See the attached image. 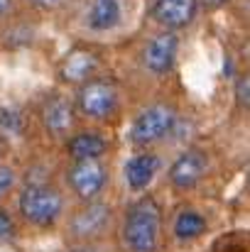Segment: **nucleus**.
Wrapping results in <instances>:
<instances>
[{
  "instance_id": "423d86ee",
  "label": "nucleus",
  "mask_w": 250,
  "mask_h": 252,
  "mask_svg": "<svg viewBox=\"0 0 250 252\" xmlns=\"http://www.w3.org/2000/svg\"><path fill=\"white\" fill-rule=\"evenodd\" d=\"M177 54H179V34L167 30L157 32L143 47V66L155 76H165L174 69Z\"/></svg>"
},
{
  "instance_id": "f3484780",
  "label": "nucleus",
  "mask_w": 250,
  "mask_h": 252,
  "mask_svg": "<svg viewBox=\"0 0 250 252\" xmlns=\"http://www.w3.org/2000/svg\"><path fill=\"white\" fill-rule=\"evenodd\" d=\"M236 100H238L241 108H248V103H250V81H248V76H241V79H238V84H236Z\"/></svg>"
},
{
  "instance_id": "4be33fe9",
  "label": "nucleus",
  "mask_w": 250,
  "mask_h": 252,
  "mask_svg": "<svg viewBox=\"0 0 250 252\" xmlns=\"http://www.w3.org/2000/svg\"><path fill=\"white\" fill-rule=\"evenodd\" d=\"M69 252H103L101 248H96V245H88V243H81V245H74Z\"/></svg>"
},
{
  "instance_id": "9b49d317",
  "label": "nucleus",
  "mask_w": 250,
  "mask_h": 252,
  "mask_svg": "<svg viewBox=\"0 0 250 252\" xmlns=\"http://www.w3.org/2000/svg\"><path fill=\"white\" fill-rule=\"evenodd\" d=\"M83 20H86V27L93 32L115 30L123 20V0H91Z\"/></svg>"
},
{
  "instance_id": "7ed1b4c3",
  "label": "nucleus",
  "mask_w": 250,
  "mask_h": 252,
  "mask_svg": "<svg viewBox=\"0 0 250 252\" xmlns=\"http://www.w3.org/2000/svg\"><path fill=\"white\" fill-rule=\"evenodd\" d=\"M177 113L172 105L167 103H155L147 105L143 113H138V118L133 120L130 127V142L135 147H150L162 142L165 137H169L177 127Z\"/></svg>"
},
{
  "instance_id": "f03ea898",
  "label": "nucleus",
  "mask_w": 250,
  "mask_h": 252,
  "mask_svg": "<svg viewBox=\"0 0 250 252\" xmlns=\"http://www.w3.org/2000/svg\"><path fill=\"white\" fill-rule=\"evenodd\" d=\"M64 211V196L47 181H27L20 191V213L32 225H52Z\"/></svg>"
},
{
  "instance_id": "0eeeda50",
  "label": "nucleus",
  "mask_w": 250,
  "mask_h": 252,
  "mask_svg": "<svg viewBox=\"0 0 250 252\" xmlns=\"http://www.w3.org/2000/svg\"><path fill=\"white\" fill-rule=\"evenodd\" d=\"M110 225V208L103 201H88L69 220V235L79 243L96 240Z\"/></svg>"
},
{
  "instance_id": "5701e85b",
  "label": "nucleus",
  "mask_w": 250,
  "mask_h": 252,
  "mask_svg": "<svg viewBox=\"0 0 250 252\" xmlns=\"http://www.w3.org/2000/svg\"><path fill=\"white\" fill-rule=\"evenodd\" d=\"M10 10H12V0H0V17L7 15Z\"/></svg>"
},
{
  "instance_id": "9d476101",
  "label": "nucleus",
  "mask_w": 250,
  "mask_h": 252,
  "mask_svg": "<svg viewBox=\"0 0 250 252\" xmlns=\"http://www.w3.org/2000/svg\"><path fill=\"white\" fill-rule=\"evenodd\" d=\"M42 123L49 137H67L74 130V105L64 95H52L42 108Z\"/></svg>"
},
{
  "instance_id": "2eb2a0df",
  "label": "nucleus",
  "mask_w": 250,
  "mask_h": 252,
  "mask_svg": "<svg viewBox=\"0 0 250 252\" xmlns=\"http://www.w3.org/2000/svg\"><path fill=\"white\" fill-rule=\"evenodd\" d=\"M206 233V218L194 211V208H184L177 213L174 218V238L179 243H194Z\"/></svg>"
},
{
  "instance_id": "dca6fc26",
  "label": "nucleus",
  "mask_w": 250,
  "mask_h": 252,
  "mask_svg": "<svg viewBox=\"0 0 250 252\" xmlns=\"http://www.w3.org/2000/svg\"><path fill=\"white\" fill-rule=\"evenodd\" d=\"M0 127L5 132H20L22 130V115H20V110L17 108H10V105L0 108Z\"/></svg>"
},
{
  "instance_id": "f8f14e48",
  "label": "nucleus",
  "mask_w": 250,
  "mask_h": 252,
  "mask_svg": "<svg viewBox=\"0 0 250 252\" xmlns=\"http://www.w3.org/2000/svg\"><path fill=\"white\" fill-rule=\"evenodd\" d=\"M157 169H160V157L157 155H152V152L133 155L125 164V181H128L130 191H143L145 186H150Z\"/></svg>"
},
{
  "instance_id": "f257e3e1",
  "label": "nucleus",
  "mask_w": 250,
  "mask_h": 252,
  "mask_svg": "<svg viewBox=\"0 0 250 252\" xmlns=\"http://www.w3.org/2000/svg\"><path fill=\"white\" fill-rule=\"evenodd\" d=\"M162 208L152 196L135 201L123 220V245L128 252H155L160 248Z\"/></svg>"
},
{
  "instance_id": "6e6552de",
  "label": "nucleus",
  "mask_w": 250,
  "mask_h": 252,
  "mask_svg": "<svg viewBox=\"0 0 250 252\" xmlns=\"http://www.w3.org/2000/svg\"><path fill=\"white\" fill-rule=\"evenodd\" d=\"M209 167V157L196 150V147H189L184 150L169 167V184L179 191H189L194 186H199V181L204 179Z\"/></svg>"
},
{
  "instance_id": "20e7f679",
  "label": "nucleus",
  "mask_w": 250,
  "mask_h": 252,
  "mask_svg": "<svg viewBox=\"0 0 250 252\" xmlns=\"http://www.w3.org/2000/svg\"><path fill=\"white\" fill-rule=\"evenodd\" d=\"M76 108L91 120H106L118 108V88L108 79H88L79 84Z\"/></svg>"
},
{
  "instance_id": "1a4fd4ad",
  "label": "nucleus",
  "mask_w": 250,
  "mask_h": 252,
  "mask_svg": "<svg viewBox=\"0 0 250 252\" xmlns=\"http://www.w3.org/2000/svg\"><path fill=\"white\" fill-rule=\"evenodd\" d=\"M199 15L196 0H155L150 7V17L162 25L167 32H179L189 27Z\"/></svg>"
},
{
  "instance_id": "39448f33",
  "label": "nucleus",
  "mask_w": 250,
  "mask_h": 252,
  "mask_svg": "<svg viewBox=\"0 0 250 252\" xmlns=\"http://www.w3.org/2000/svg\"><path fill=\"white\" fill-rule=\"evenodd\" d=\"M67 184L81 201H96L108 184V169L101 159H76L67 171Z\"/></svg>"
},
{
  "instance_id": "a211bd4d",
  "label": "nucleus",
  "mask_w": 250,
  "mask_h": 252,
  "mask_svg": "<svg viewBox=\"0 0 250 252\" xmlns=\"http://www.w3.org/2000/svg\"><path fill=\"white\" fill-rule=\"evenodd\" d=\"M12 235H15V223H12V218H10V213L0 208V243H5V240H10Z\"/></svg>"
},
{
  "instance_id": "4468645a",
  "label": "nucleus",
  "mask_w": 250,
  "mask_h": 252,
  "mask_svg": "<svg viewBox=\"0 0 250 252\" xmlns=\"http://www.w3.org/2000/svg\"><path fill=\"white\" fill-rule=\"evenodd\" d=\"M106 147H108L106 145V137L101 132H93V130L76 132L69 140V145H67V150H69V155H71L74 162L76 159H101L106 155Z\"/></svg>"
},
{
  "instance_id": "6ab92c4d",
  "label": "nucleus",
  "mask_w": 250,
  "mask_h": 252,
  "mask_svg": "<svg viewBox=\"0 0 250 252\" xmlns=\"http://www.w3.org/2000/svg\"><path fill=\"white\" fill-rule=\"evenodd\" d=\"M15 186V171L7 167H0V198Z\"/></svg>"
},
{
  "instance_id": "aec40b11",
  "label": "nucleus",
  "mask_w": 250,
  "mask_h": 252,
  "mask_svg": "<svg viewBox=\"0 0 250 252\" xmlns=\"http://www.w3.org/2000/svg\"><path fill=\"white\" fill-rule=\"evenodd\" d=\"M64 2H67V0H30V5L37 7V10H42V12H52V10L62 7Z\"/></svg>"
},
{
  "instance_id": "ddd939ff",
  "label": "nucleus",
  "mask_w": 250,
  "mask_h": 252,
  "mask_svg": "<svg viewBox=\"0 0 250 252\" xmlns=\"http://www.w3.org/2000/svg\"><path fill=\"white\" fill-rule=\"evenodd\" d=\"M96 69H98L96 54H91V52H86V49H74V52H69L67 59L62 62L59 74H62V79H64L67 84H83V81L93 79Z\"/></svg>"
},
{
  "instance_id": "412c9836",
  "label": "nucleus",
  "mask_w": 250,
  "mask_h": 252,
  "mask_svg": "<svg viewBox=\"0 0 250 252\" xmlns=\"http://www.w3.org/2000/svg\"><path fill=\"white\" fill-rule=\"evenodd\" d=\"M199 2V10L204 7V10H218V7H223V5H228V0H196Z\"/></svg>"
}]
</instances>
